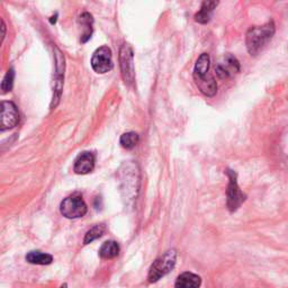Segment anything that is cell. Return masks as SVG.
Here are the masks:
<instances>
[{
	"mask_svg": "<svg viewBox=\"0 0 288 288\" xmlns=\"http://www.w3.org/2000/svg\"><path fill=\"white\" fill-rule=\"evenodd\" d=\"M81 26H84V33L81 36V43H86L92 35V16L89 13H84L79 18Z\"/></svg>",
	"mask_w": 288,
	"mask_h": 288,
	"instance_id": "obj_17",
	"label": "cell"
},
{
	"mask_svg": "<svg viewBox=\"0 0 288 288\" xmlns=\"http://www.w3.org/2000/svg\"><path fill=\"white\" fill-rule=\"evenodd\" d=\"M138 142H140V136H138V134L135 132L124 133L119 138L121 146L124 149H127V150H131V149L135 148Z\"/></svg>",
	"mask_w": 288,
	"mask_h": 288,
	"instance_id": "obj_18",
	"label": "cell"
},
{
	"mask_svg": "<svg viewBox=\"0 0 288 288\" xmlns=\"http://www.w3.org/2000/svg\"><path fill=\"white\" fill-rule=\"evenodd\" d=\"M119 66L122 78L127 86L134 84L135 70H134V53L130 44L124 43L119 50Z\"/></svg>",
	"mask_w": 288,
	"mask_h": 288,
	"instance_id": "obj_3",
	"label": "cell"
},
{
	"mask_svg": "<svg viewBox=\"0 0 288 288\" xmlns=\"http://www.w3.org/2000/svg\"><path fill=\"white\" fill-rule=\"evenodd\" d=\"M95 154L89 151L80 153L75 160L74 170L78 175H87L95 169Z\"/></svg>",
	"mask_w": 288,
	"mask_h": 288,
	"instance_id": "obj_10",
	"label": "cell"
},
{
	"mask_svg": "<svg viewBox=\"0 0 288 288\" xmlns=\"http://www.w3.org/2000/svg\"><path fill=\"white\" fill-rule=\"evenodd\" d=\"M91 66L96 74H107L114 68L112 50L108 46L98 47L92 54Z\"/></svg>",
	"mask_w": 288,
	"mask_h": 288,
	"instance_id": "obj_6",
	"label": "cell"
},
{
	"mask_svg": "<svg viewBox=\"0 0 288 288\" xmlns=\"http://www.w3.org/2000/svg\"><path fill=\"white\" fill-rule=\"evenodd\" d=\"M87 205L78 194L64 198L60 205V212L66 219H80L87 214Z\"/></svg>",
	"mask_w": 288,
	"mask_h": 288,
	"instance_id": "obj_4",
	"label": "cell"
},
{
	"mask_svg": "<svg viewBox=\"0 0 288 288\" xmlns=\"http://www.w3.org/2000/svg\"><path fill=\"white\" fill-rule=\"evenodd\" d=\"M177 262V251L175 249L165 251L162 256H160L156 261H153L150 271H149L148 279L150 282H156L168 275L175 268Z\"/></svg>",
	"mask_w": 288,
	"mask_h": 288,
	"instance_id": "obj_2",
	"label": "cell"
},
{
	"mask_svg": "<svg viewBox=\"0 0 288 288\" xmlns=\"http://www.w3.org/2000/svg\"><path fill=\"white\" fill-rule=\"evenodd\" d=\"M119 253V247L117 242L115 241H106L102 246L101 250H99V256L103 259H113L118 256Z\"/></svg>",
	"mask_w": 288,
	"mask_h": 288,
	"instance_id": "obj_16",
	"label": "cell"
},
{
	"mask_svg": "<svg viewBox=\"0 0 288 288\" xmlns=\"http://www.w3.org/2000/svg\"><path fill=\"white\" fill-rule=\"evenodd\" d=\"M14 78H15V72L13 69L8 70L6 76L4 77V79L2 81V90L3 93H6L13 89L14 86Z\"/></svg>",
	"mask_w": 288,
	"mask_h": 288,
	"instance_id": "obj_20",
	"label": "cell"
},
{
	"mask_svg": "<svg viewBox=\"0 0 288 288\" xmlns=\"http://www.w3.org/2000/svg\"><path fill=\"white\" fill-rule=\"evenodd\" d=\"M60 288H66V284H64V285H62V286H61Z\"/></svg>",
	"mask_w": 288,
	"mask_h": 288,
	"instance_id": "obj_22",
	"label": "cell"
},
{
	"mask_svg": "<svg viewBox=\"0 0 288 288\" xmlns=\"http://www.w3.org/2000/svg\"><path fill=\"white\" fill-rule=\"evenodd\" d=\"M276 32V26L273 20L262 26H252L246 35V45L249 53L256 57L262 51Z\"/></svg>",
	"mask_w": 288,
	"mask_h": 288,
	"instance_id": "obj_1",
	"label": "cell"
},
{
	"mask_svg": "<svg viewBox=\"0 0 288 288\" xmlns=\"http://www.w3.org/2000/svg\"><path fill=\"white\" fill-rule=\"evenodd\" d=\"M19 122L18 109L13 102L2 103V121H0V130H12L17 126Z\"/></svg>",
	"mask_w": 288,
	"mask_h": 288,
	"instance_id": "obj_9",
	"label": "cell"
},
{
	"mask_svg": "<svg viewBox=\"0 0 288 288\" xmlns=\"http://www.w3.org/2000/svg\"><path fill=\"white\" fill-rule=\"evenodd\" d=\"M202 284V278L196 274L182 273L176 280V288H199Z\"/></svg>",
	"mask_w": 288,
	"mask_h": 288,
	"instance_id": "obj_12",
	"label": "cell"
},
{
	"mask_svg": "<svg viewBox=\"0 0 288 288\" xmlns=\"http://www.w3.org/2000/svg\"><path fill=\"white\" fill-rule=\"evenodd\" d=\"M26 261L32 265H50L53 261V257L42 251H30L26 254Z\"/></svg>",
	"mask_w": 288,
	"mask_h": 288,
	"instance_id": "obj_14",
	"label": "cell"
},
{
	"mask_svg": "<svg viewBox=\"0 0 288 288\" xmlns=\"http://www.w3.org/2000/svg\"><path fill=\"white\" fill-rule=\"evenodd\" d=\"M194 80H195L199 91L206 97H214L218 92V84L210 74L204 77H194Z\"/></svg>",
	"mask_w": 288,
	"mask_h": 288,
	"instance_id": "obj_11",
	"label": "cell"
},
{
	"mask_svg": "<svg viewBox=\"0 0 288 288\" xmlns=\"http://www.w3.org/2000/svg\"><path fill=\"white\" fill-rule=\"evenodd\" d=\"M241 70L240 62L232 54H225L223 58L216 63L215 72L220 79H229L234 75L239 74Z\"/></svg>",
	"mask_w": 288,
	"mask_h": 288,
	"instance_id": "obj_8",
	"label": "cell"
},
{
	"mask_svg": "<svg viewBox=\"0 0 288 288\" xmlns=\"http://www.w3.org/2000/svg\"><path fill=\"white\" fill-rule=\"evenodd\" d=\"M104 232H105V226L103 224L95 225L93 228H91L86 233L84 243H85V245H88V243H91L92 241L99 239V237H101L104 234Z\"/></svg>",
	"mask_w": 288,
	"mask_h": 288,
	"instance_id": "obj_19",
	"label": "cell"
},
{
	"mask_svg": "<svg viewBox=\"0 0 288 288\" xmlns=\"http://www.w3.org/2000/svg\"><path fill=\"white\" fill-rule=\"evenodd\" d=\"M218 5L219 2H204L199 12L195 15V20L199 24H207Z\"/></svg>",
	"mask_w": 288,
	"mask_h": 288,
	"instance_id": "obj_13",
	"label": "cell"
},
{
	"mask_svg": "<svg viewBox=\"0 0 288 288\" xmlns=\"http://www.w3.org/2000/svg\"><path fill=\"white\" fill-rule=\"evenodd\" d=\"M2 30H3V34H2V42L4 41L5 38V34H6V26H5L4 20H2Z\"/></svg>",
	"mask_w": 288,
	"mask_h": 288,
	"instance_id": "obj_21",
	"label": "cell"
},
{
	"mask_svg": "<svg viewBox=\"0 0 288 288\" xmlns=\"http://www.w3.org/2000/svg\"><path fill=\"white\" fill-rule=\"evenodd\" d=\"M226 175L229 177V186L226 189V205L230 212H235L246 201L247 196L240 189L239 184H237L236 173L233 170H228Z\"/></svg>",
	"mask_w": 288,
	"mask_h": 288,
	"instance_id": "obj_5",
	"label": "cell"
},
{
	"mask_svg": "<svg viewBox=\"0 0 288 288\" xmlns=\"http://www.w3.org/2000/svg\"><path fill=\"white\" fill-rule=\"evenodd\" d=\"M55 51V81H54V95L51 103V108H55L60 102L61 92H62L63 79H64V55L61 53L58 47L54 49Z\"/></svg>",
	"mask_w": 288,
	"mask_h": 288,
	"instance_id": "obj_7",
	"label": "cell"
},
{
	"mask_svg": "<svg viewBox=\"0 0 288 288\" xmlns=\"http://www.w3.org/2000/svg\"><path fill=\"white\" fill-rule=\"evenodd\" d=\"M209 64H210L209 55L207 53L201 54V57H199L196 61L195 69H194V77H204L209 74L208 72Z\"/></svg>",
	"mask_w": 288,
	"mask_h": 288,
	"instance_id": "obj_15",
	"label": "cell"
}]
</instances>
